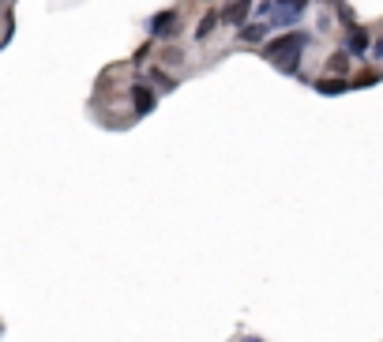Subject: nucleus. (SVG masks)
<instances>
[{
    "label": "nucleus",
    "mask_w": 383,
    "mask_h": 342,
    "mask_svg": "<svg viewBox=\"0 0 383 342\" xmlns=\"http://www.w3.org/2000/svg\"><path fill=\"white\" fill-rule=\"evenodd\" d=\"M173 31H177V12H158L151 19V34H154V38H173Z\"/></svg>",
    "instance_id": "3"
},
{
    "label": "nucleus",
    "mask_w": 383,
    "mask_h": 342,
    "mask_svg": "<svg viewBox=\"0 0 383 342\" xmlns=\"http://www.w3.org/2000/svg\"><path fill=\"white\" fill-rule=\"evenodd\" d=\"M316 90H320V95H342L345 83L342 79H320V83H316Z\"/></svg>",
    "instance_id": "8"
},
{
    "label": "nucleus",
    "mask_w": 383,
    "mask_h": 342,
    "mask_svg": "<svg viewBox=\"0 0 383 342\" xmlns=\"http://www.w3.org/2000/svg\"><path fill=\"white\" fill-rule=\"evenodd\" d=\"M308 34L304 31H293V34H282V38H275L263 49V57L275 64V68H282V72H297V64H301V53L308 49Z\"/></svg>",
    "instance_id": "1"
},
{
    "label": "nucleus",
    "mask_w": 383,
    "mask_h": 342,
    "mask_svg": "<svg viewBox=\"0 0 383 342\" xmlns=\"http://www.w3.org/2000/svg\"><path fill=\"white\" fill-rule=\"evenodd\" d=\"M345 60H350V53H334V57H327V68H331L334 76H345V68H350Z\"/></svg>",
    "instance_id": "6"
},
{
    "label": "nucleus",
    "mask_w": 383,
    "mask_h": 342,
    "mask_svg": "<svg viewBox=\"0 0 383 342\" xmlns=\"http://www.w3.org/2000/svg\"><path fill=\"white\" fill-rule=\"evenodd\" d=\"M245 342H259V339H245Z\"/></svg>",
    "instance_id": "13"
},
{
    "label": "nucleus",
    "mask_w": 383,
    "mask_h": 342,
    "mask_svg": "<svg viewBox=\"0 0 383 342\" xmlns=\"http://www.w3.org/2000/svg\"><path fill=\"white\" fill-rule=\"evenodd\" d=\"M278 4L293 8V12H304V8H308V0H278Z\"/></svg>",
    "instance_id": "10"
},
{
    "label": "nucleus",
    "mask_w": 383,
    "mask_h": 342,
    "mask_svg": "<svg viewBox=\"0 0 383 342\" xmlns=\"http://www.w3.org/2000/svg\"><path fill=\"white\" fill-rule=\"evenodd\" d=\"M339 15H342V19H345V23H353V12H350V8H345V4H342V0H339Z\"/></svg>",
    "instance_id": "11"
},
{
    "label": "nucleus",
    "mask_w": 383,
    "mask_h": 342,
    "mask_svg": "<svg viewBox=\"0 0 383 342\" xmlns=\"http://www.w3.org/2000/svg\"><path fill=\"white\" fill-rule=\"evenodd\" d=\"M267 34V26H259V23H252V26H241V38L245 42H259Z\"/></svg>",
    "instance_id": "9"
},
{
    "label": "nucleus",
    "mask_w": 383,
    "mask_h": 342,
    "mask_svg": "<svg viewBox=\"0 0 383 342\" xmlns=\"http://www.w3.org/2000/svg\"><path fill=\"white\" fill-rule=\"evenodd\" d=\"M376 57H383V38H380V45H376Z\"/></svg>",
    "instance_id": "12"
},
{
    "label": "nucleus",
    "mask_w": 383,
    "mask_h": 342,
    "mask_svg": "<svg viewBox=\"0 0 383 342\" xmlns=\"http://www.w3.org/2000/svg\"><path fill=\"white\" fill-rule=\"evenodd\" d=\"M132 101H136V113H139V117H147V113L154 109V90L136 87V90H132Z\"/></svg>",
    "instance_id": "5"
},
{
    "label": "nucleus",
    "mask_w": 383,
    "mask_h": 342,
    "mask_svg": "<svg viewBox=\"0 0 383 342\" xmlns=\"http://www.w3.org/2000/svg\"><path fill=\"white\" fill-rule=\"evenodd\" d=\"M345 53H368V31L350 26V38H345Z\"/></svg>",
    "instance_id": "4"
},
{
    "label": "nucleus",
    "mask_w": 383,
    "mask_h": 342,
    "mask_svg": "<svg viewBox=\"0 0 383 342\" xmlns=\"http://www.w3.org/2000/svg\"><path fill=\"white\" fill-rule=\"evenodd\" d=\"M248 15H252V0H229V4H226V12H222V23L245 26Z\"/></svg>",
    "instance_id": "2"
},
{
    "label": "nucleus",
    "mask_w": 383,
    "mask_h": 342,
    "mask_svg": "<svg viewBox=\"0 0 383 342\" xmlns=\"http://www.w3.org/2000/svg\"><path fill=\"white\" fill-rule=\"evenodd\" d=\"M218 19H222V15H214V12H211V15H203V23H199V31H195V38H199V42H203V38H211V31L218 26Z\"/></svg>",
    "instance_id": "7"
}]
</instances>
